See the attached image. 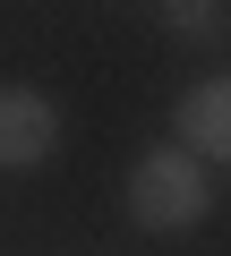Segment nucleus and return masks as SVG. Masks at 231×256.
Instances as JSON below:
<instances>
[{
    "instance_id": "1",
    "label": "nucleus",
    "mask_w": 231,
    "mask_h": 256,
    "mask_svg": "<svg viewBox=\"0 0 231 256\" xmlns=\"http://www.w3.org/2000/svg\"><path fill=\"white\" fill-rule=\"evenodd\" d=\"M214 214V180H205V154L188 146H154L137 171H129V222L137 230H188Z\"/></svg>"
},
{
    "instance_id": "2",
    "label": "nucleus",
    "mask_w": 231,
    "mask_h": 256,
    "mask_svg": "<svg viewBox=\"0 0 231 256\" xmlns=\"http://www.w3.org/2000/svg\"><path fill=\"white\" fill-rule=\"evenodd\" d=\"M60 146V111L35 86H0V171H35Z\"/></svg>"
},
{
    "instance_id": "3",
    "label": "nucleus",
    "mask_w": 231,
    "mask_h": 256,
    "mask_svg": "<svg viewBox=\"0 0 231 256\" xmlns=\"http://www.w3.org/2000/svg\"><path fill=\"white\" fill-rule=\"evenodd\" d=\"M180 146L205 162H231V77H205L180 94Z\"/></svg>"
},
{
    "instance_id": "4",
    "label": "nucleus",
    "mask_w": 231,
    "mask_h": 256,
    "mask_svg": "<svg viewBox=\"0 0 231 256\" xmlns=\"http://www.w3.org/2000/svg\"><path fill=\"white\" fill-rule=\"evenodd\" d=\"M163 18H171L180 43H214V34L231 26V0H163Z\"/></svg>"
}]
</instances>
